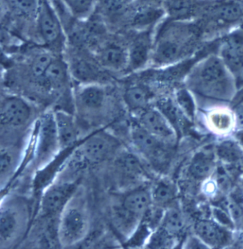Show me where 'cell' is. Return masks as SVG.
I'll use <instances>...</instances> for the list:
<instances>
[{"label": "cell", "mask_w": 243, "mask_h": 249, "mask_svg": "<svg viewBox=\"0 0 243 249\" xmlns=\"http://www.w3.org/2000/svg\"><path fill=\"white\" fill-rule=\"evenodd\" d=\"M76 195L60 213L58 238L62 247L78 244L89 231L90 215L87 201L83 197Z\"/></svg>", "instance_id": "6da1fadb"}, {"label": "cell", "mask_w": 243, "mask_h": 249, "mask_svg": "<svg viewBox=\"0 0 243 249\" xmlns=\"http://www.w3.org/2000/svg\"><path fill=\"white\" fill-rule=\"evenodd\" d=\"M191 87L203 95L227 99L232 86L226 64L216 56H210L192 74Z\"/></svg>", "instance_id": "7a4b0ae2"}, {"label": "cell", "mask_w": 243, "mask_h": 249, "mask_svg": "<svg viewBox=\"0 0 243 249\" xmlns=\"http://www.w3.org/2000/svg\"><path fill=\"white\" fill-rule=\"evenodd\" d=\"M30 211L25 201L9 198L2 201L0 213V244L10 247L24 234L28 225Z\"/></svg>", "instance_id": "3957f363"}, {"label": "cell", "mask_w": 243, "mask_h": 249, "mask_svg": "<svg viewBox=\"0 0 243 249\" xmlns=\"http://www.w3.org/2000/svg\"><path fill=\"white\" fill-rule=\"evenodd\" d=\"M59 149L61 147L54 112H46L38 123L35 148L36 166L42 168L46 166L56 156Z\"/></svg>", "instance_id": "277c9868"}, {"label": "cell", "mask_w": 243, "mask_h": 249, "mask_svg": "<svg viewBox=\"0 0 243 249\" xmlns=\"http://www.w3.org/2000/svg\"><path fill=\"white\" fill-rule=\"evenodd\" d=\"M119 142L111 134L99 131L81 145L80 154L88 162L97 163L108 160L117 150Z\"/></svg>", "instance_id": "5b68a950"}, {"label": "cell", "mask_w": 243, "mask_h": 249, "mask_svg": "<svg viewBox=\"0 0 243 249\" xmlns=\"http://www.w3.org/2000/svg\"><path fill=\"white\" fill-rule=\"evenodd\" d=\"M36 19L38 31L44 43L50 46L60 44L63 39V30L49 0H39Z\"/></svg>", "instance_id": "8992f818"}, {"label": "cell", "mask_w": 243, "mask_h": 249, "mask_svg": "<svg viewBox=\"0 0 243 249\" xmlns=\"http://www.w3.org/2000/svg\"><path fill=\"white\" fill-rule=\"evenodd\" d=\"M1 125L7 128L26 126L32 117V108L27 101L18 96H7L1 104Z\"/></svg>", "instance_id": "52a82bcc"}, {"label": "cell", "mask_w": 243, "mask_h": 249, "mask_svg": "<svg viewBox=\"0 0 243 249\" xmlns=\"http://www.w3.org/2000/svg\"><path fill=\"white\" fill-rule=\"evenodd\" d=\"M77 191L74 182L55 183L46 189L41 201V210L46 216L60 213Z\"/></svg>", "instance_id": "ba28073f"}, {"label": "cell", "mask_w": 243, "mask_h": 249, "mask_svg": "<svg viewBox=\"0 0 243 249\" xmlns=\"http://www.w3.org/2000/svg\"><path fill=\"white\" fill-rule=\"evenodd\" d=\"M228 229L215 220H200L195 226L197 237L205 245L212 248H220L228 244L231 240V234Z\"/></svg>", "instance_id": "9c48e42d"}, {"label": "cell", "mask_w": 243, "mask_h": 249, "mask_svg": "<svg viewBox=\"0 0 243 249\" xmlns=\"http://www.w3.org/2000/svg\"><path fill=\"white\" fill-rule=\"evenodd\" d=\"M138 123L162 141L171 140L175 135V129L157 108H147L141 111Z\"/></svg>", "instance_id": "30bf717a"}, {"label": "cell", "mask_w": 243, "mask_h": 249, "mask_svg": "<svg viewBox=\"0 0 243 249\" xmlns=\"http://www.w3.org/2000/svg\"><path fill=\"white\" fill-rule=\"evenodd\" d=\"M131 138L134 147L146 158H157L163 152V141L148 132L139 123L133 125Z\"/></svg>", "instance_id": "8fae6325"}, {"label": "cell", "mask_w": 243, "mask_h": 249, "mask_svg": "<svg viewBox=\"0 0 243 249\" xmlns=\"http://www.w3.org/2000/svg\"><path fill=\"white\" fill-rule=\"evenodd\" d=\"M152 50V41L147 33H142L134 38L128 49L127 70L137 71L145 67Z\"/></svg>", "instance_id": "7c38bea8"}, {"label": "cell", "mask_w": 243, "mask_h": 249, "mask_svg": "<svg viewBox=\"0 0 243 249\" xmlns=\"http://www.w3.org/2000/svg\"><path fill=\"white\" fill-rule=\"evenodd\" d=\"M153 204L151 191L147 188H137L127 193L121 207L131 216L141 221Z\"/></svg>", "instance_id": "4fadbf2b"}, {"label": "cell", "mask_w": 243, "mask_h": 249, "mask_svg": "<svg viewBox=\"0 0 243 249\" xmlns=\"http://www.w3.org/2000/svg\"><path fill=\"white\" fill-rule=\"evenodd\" d=\"M106 100V90L99 83L85 84L76 94L78 106L87 112H96L102 109Z\"/></svg>", "instance_id": "5bb4252c"}, {"label": "cell", "mask_w": 243, "mask_h": 249, "mask_svg": "<svg viewBox=\"0 0 243 249\" xmlns=\"http://www.w3.org/2000/svg\"><path fill=\"white\" fill-rule=\"evenodd\" d=\"M182 38L174 36H162L159 38L153 53V59L158 65H168L176 61L184 50Z\"/></svg>", "instance_id": "9a60e30c"}, {"label": "cell", "mask_w": 243, "mask_h": 249, "mask_svg": "<svg viewBox=\"0 0 243 249\" xmlns=\"http://www.w3.org/2000/svg\"><path fill=\"white\" fill-rule=\"evenodd\" d=\"M98 62L107 70L121 71L126 70L128 65V50L117 44H108L99 50Z\"/></svg>", "instance_id": "2e32d148"}, {"label": "cell", "mask_w": 243, "mask_h": 249, "mask_svg": "<svg viewBox=\"0 0 243 249\" xmlns=\"http://www.w3.org/2000/svg\"><path fill=\"white\" fill-rule=\"evenodd\" d=\"M163 11L156 4L141 2L131 7L130 12V22L131 25L139 30H143L157 22Z\"/></svg>", "instance_id": "e0dca14e"}, {"label": "cell", "mask_w": 243, "mask_h": 249, "mask_svg": "<svg viewBox=\"0 0 243 249\" xmlns=\"http://www.w3.org/2000/svg\"><path fill=\"white\" fill-rule=\"evenodd\" d=\"M54 117L61 149L72 146L78 139L74 117L69 113L60 110L55 111Z\"/></svg>", "instance_id": "ac0fdd59"}, {"label": "cell", "mask_w": 243, "mask_h": 249, "mask_svg": "<svg viewBox=\"0 0 243 249\" xmlns=\"http://www.w3.org/2000/svg\"><path fill=\"white\" fill-rule=\"evenodd\" d=\"M223 62L232 71L243 69V33H235L227 38L222 50Z\"/></svg>", "instance_id": "d6986e66"}, {"label": "cell", "mask_w": 243, "mask_h": 249, "mask_svg": "<svg viewBox=\"0 0 243 249\" xmlns=\"http://www.w3.org/2000/svg\"><path fill=\"white\" fill-rule=\"evenodd\" d=\"M69 74V65L60 58L54 57L41 81L50 89H60L68 83Z\"/></svg>", "instance_id": "ffe728a7"}, {"label": "cell", "mask_w": 243, "mask_h": 249, "mask_svg": "<svg viewBox=\"0 0 243 249\" xmlns=\"http://www.w3.org/2000/svg\"><path fill=\"white\" fill-rule=\"evenodd\" d=\"M69 67L70 74L84 85L99 83L102 78V71L99 67L84 58H73Z\"/></svg>", "instance_id": "44dd1931"}, {"label": "cell", "mask_w": 243, "mask_h": 249, "mask_svg": "<svg viewBox=\"0 0 243 249\" xmlns=\"http://www.w3.org/2000/svg\"><path fill=\"white\" fill-rule=\"evenodd\" d=\"M1 187L7 182L17 169L20 160V152L17 146H1L0 154Z\"/></svg>", "instance_id": "7402d4cb"}, {"label": "cell", "mask_w": 243, "mask_h": 249, "mask_svg": "<svg viewBox=\"0 0 243 249\" xmlns=\"http://www.w3.org/2000/svg\"><path fill=\"white\" fill-rule=\"evenodd\" d=\"M151 97V92L146 87L133 85L126 89L123 94V100L130 111L140 113L148 108Z\"/></svg>", "instance_id": "603a6c76"}, {"label": "cell", "mask_w": 243, "mask_h": 249, "mask_svg": "<svg viewBox=\"0 0 243 249\" xmlns=\"http://www.w3.org/2000/svg\"><path fill=\"white\" fill-rule=\"evenodd\" d=\"M215 169L213 156L208 153L200 152L192 158L189 172L192 178L202 181L213 174Z\"/></svg>", "instance_id": "cb8c5ba5"}, {"label": "cell", "mask_w": 243, "mask_h": 249, "mask_svg": "<svg viewBox=\"0 0 243 249\" xmlns=\"http://www.w3.org/2000/svg\"><path fill=\"white\" fill-rule=\"evenodd\" d=\"M186 225V219L183 212L177 206H169L166 208L160 221V227L171 236L180 233Z\"/></svg>", "instance_id": "d4e9b609"}, {"label": "cell", "mask_w": 243, "mask_h": 249, "mask_svg": "<svg viewBox=\"0 0 243 249\" xmlns=\"http://www.w3.org/2000/svg\"><path fill=\"white\" fill-rule=\"evenodd\" d=\"M153 204L158 207H169L176 198L175 186L167 180H160L151 189Z\"/></svg>", "instance_id": "484cf974"}, {"label": "cell", "mask_w": 243, "mask_h": 249, "mask_svg": "<svg viewBox=\"0 0 243 249\" xmlns=\"http://www.w3.org/2000/svg\"><path fill=\"white\" fill-rule=\"evenodd\" d=\"M217 157L226 164H233L243 159V149L237 140H225L215 147Z\"/></svg>", "instance_id": "4316f807"}, {"label": "cell", "mask_w": 243, "mask_h": 249, "mask_svg": "<svg viewBox=\"0 0 243 249\" xmlns=\"http://www.w3.org/2000/svg\"><path fill=\"white\" fill-rule=\"evenodd\" d=\"M118 166L122 173L130 178H139L144 177L145 171L140 160L132 153H123L118 161Z\"/></svg>", "instance_id": "83f0119b"}, {"label": "cell", "mask_w": 243, "mask_h": 249, "mask_svg": "<svg viewBox=\"0 0 243 249\" xmlns=\"http://www.w3.org/2000/svg\"><path fill=\"white\" fill-rule=\"evenodd\" d=\"M215 14L223 22H235L243 16V5L238 1H227L217 7Z\"/></svg>", "instance_id": "f1b7e54d"}, {"label": "cell", "mask_w": 243, "mask_h": 249, "mask_svg": "<svg viewBox=\"0 0 243 249\" xmlns=\"http://www.w3.org/2000/svg\"><path fill=\"white\" fill-rule=\"evenodd\" d=\"M157 108H158L169 120L175 131L180 130L181 126L180 117L183 113L180 111L176 104L174 103L170 99H162L157 103Z\"/></svg>", "instance_id": "f546056e"}, {"label": "cell", "mask_w": 243, "mask_h": 249, "mask_svg": "<svg viewBox=\"0 0 243 249\" xmlns=\"http://www.w3.org/2000/svg\"><path fill=\"white\" fill-rule=\"evenodd\" d=\"M102 12L111 18H117L128 13L132 0H99Z\"/></svg>", "instance_id": "4dcf8cb0"}, {"label": "cell", "mask_w": 243, "mask_h": 249, "mask_svg": "<svg viewBox=\"0 0 243 249\" xmlns=\"http://www.w3.org/2000/svg\"><path fill=\"white\" fill-rule=\"evenodd\" d=\"M12 10L24 19L36 18L39 0H10Z\"/></svg>", "instance_id": "1f68e13d"}, {"label": "cell", "mask_w": 243, "mask_h": 249, "mask_svg": "<svg viewBox=\"0 0 243 249\" xmlns=\"http://www.w3.org/2000/svg\"><path fill=\"white\" fill-rule=\"evenodd\" d=\"M176 105L183 115L189 120H193L195 114V105L193 99L186 89H179L175 93Z\"/></svg>", "instance_id": "d6a6232c"}, {"label": "cell", "mask_w": 243, "mask_h": 249, "mask_svg": "<svg viewBox=\"0 0 243 249\" xmlns=\"http://www.w3.org/2000/svg\"><path fill=\"white\" fill-rule=\"evenodd\" d=\"M54 58L51 53L47 51H40L36 53L31 61V71L32 74L38 79H42L47 67Z\"/></svg>", "instance_id": "836d02e7"}, {"label": "cell", "mask_w": 243, "mask_h": 249, "mask_svg": "<svg viewBox=\"0 0 243 249\" xmlns=\"http://www.w3.org/2000/svg\"><path fill=\"white\" fill-rule=\"evenodd\" d=\"M73 16L84 19L91 14L95 0H64Z\"/></svg>", "instance_id": "e575fe53"}, {"label": "cell", "mask_w": 243, "mask_h": 249, "mask_svg": "<svg viewBox=\"0 0 243 249\" xmlns=\"http://www.w3.org/2000/svg\"><path fill=\"white\" fill-rule=\"evenodd\" d=\"M168 11L174 18H183L190 15L193 10L191 0H168Z\"/></svg>", "instance_id": "d590c367"}, {"label": "cell", "mask_w": 243, "mask_h": 249, "mask_svg": "<svg viewBox=\"0 0 243 249\" xmlns=\"http://www.w3.org/2000/svg\"><path fill=\"white\" fill-rule=\"evenodd\" d=\"M162 228L159 227L154 233H152L148 240V247L150 248H169L174 245V238Z\"/></svg>", "instance_id": "8d00e7d4"}, {"label": "cell", "mask_w": 243, "mask_h": 249, "mask_svg": "<svg viewBox=\"0 0 243 249\" xmlns=\"http://www.w3.org/2000/svg\"><path fill=\"white\" fill-rule=\"evenodd\" d=\"M214 175L215 177L214 182L218 189H223V190H227L229 189L230 185V177L223 166L216 167L214 172Z\"/></svg>", "instance_id": "74e56055"}, {"label": "cell", "mask_w": 243, "mask_h": 249, "mask_svg": "<svg viewBox=\"0 0 243 249\" xmlns=\"http://www.w3.org/2000/svg\"><path fill=\"white\" fill-rule=\"evenodd\" d=\"M212 213H213L214 218H215V221L219 223L223 227L227 228V229H231L235 226V223L226 209L224 210L221 208L215 207Z\"/></svg>", "instance_id": "f35d334b"}, {"label": "cell", "mask_w": 243, "mask_h": 249, "mask_svg": "<svg viewBox=\"0 0 243 249\" xmlns=\"http://www.w3.org/2000/svg\"><path fill=\"white\" fill-rule=\"evenodd\" d=\"M235 115L237 124L240 128L243 129V100L235 107Z\"/></svg>", "instance_id": "ab89813d"}, {"label": "cell", "mask_w": 243, "mask_h": 249, "mask_svg": "<svg viewBox=\"0 0 243 249\" xmlns=\"http://www.w3.org/2000/svg\"><path fill=\"white\" fill-rule=\"evenodd\" d=\"M213 121L214 124L219 128H226L229 123V119L221 114L214 117Z\"/></svg>", "instance_id": "60d3db41"}, {"label": "cell", "mask_w": 243, "mask_h": 249, "mask_svg": "<svg viewBox=\"0 0 243 249\" xmlns=\"http://www.w3.org/2000/svg\"><path fill=\"white\" fill-rule=\"evenodd\" d=\"M235 137H236L237 141L241 145L243 149V129L237 132Z\"/></svg>", "instance_id": "b9f144b4"}, {"label": "cell", "mask_w": 243, "mask_h": 249, "mask_svg": "<svg viewBox=\"0 0 243 249\" xmlns=\"http://www.w3.org/2000/svg\"><path fill=\"white\" fill-rule=\"evenodd\" d=\"M139 1H141V2L149 3V4H156L161 1V0H138Z\"/></svg>", "instance_id": "7bdbcfd3"}]
</instances>
